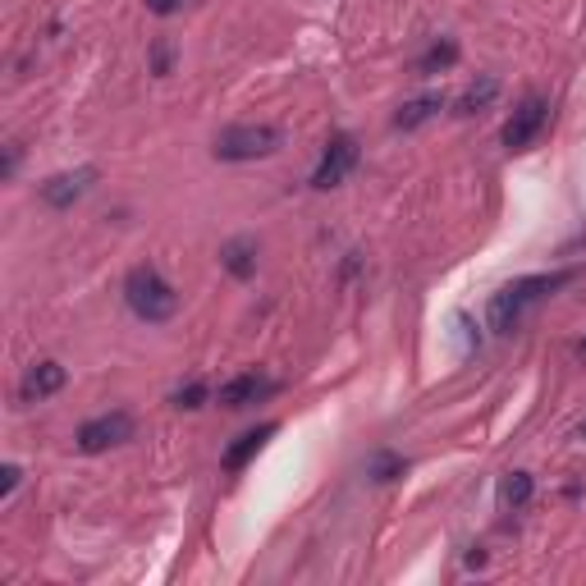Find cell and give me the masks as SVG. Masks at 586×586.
Instances as JSON below:
<instances>
[{"mask_svg": "<svg viewBox=\"0 0 586 586\" xmlns=\"http://www.w3.org/2000/svg\"><path fill=\"white\" fill-rule=\"evenodd\" d=\"M124 303H129V312L138 316V321H147V326H161V321H170L174 312H179V293H174V284L165 280L156 266H133L129 275H124Z\"/></svg>", "mask_w": 586, "mask_h": 586, "instance_id": "cell-1", "label": "cell"}, {"mask_svg": "<svg viewBox=\"0 0 586 586\" xmlns=\"http://www.w3.org/2000/svg\"><path fill=\"white\" fill-rule=\"evenodd\" d=\"M559 284H568V275H527V280H513L504 284L495 298H490V330H500V335H509L513 326L522 321V312L532 303H541L545 293H554Z\"/></svg>", "mask_w": 586, "mask_h": 586, "instance_id": "cell-2", "label": "cell"}, {"mask_svg": "<svg viewBox=\"0 0 586 586\" xmlns=\"http://www.w3.org/2000/svg\"><path fill=\"white\" fill-rule=\"evenodd\" d=\"M216 161H261V156L280 152V129L275 124H234L216 138Z\"/></svg>", "mask_w": 586, "mask_h": 586, "instance_id": "cell-3", "label": "cell"}, {"mask_svg": "<svg viewBox=\"0 0 586 586\" xmlns=\"http://www.w3.org/2000/svg\"><path fill=\"white\" fill-rule=\"evenodd\" d=\"M353 165H358V138H353V133H335V138L326 142V156H321L316 174H312V188H316V193L339 188L348 179V170H353Z\"/></svg>", "mask_w": 586, "mask_h": 586, "instance_id": "cell-4", "label": "cell"}, {"mask_svg": "<svg viewBox=\"0 0 586 586\" xmlns=\"http://www.w3.org/2000/svg\"><path fill=\"white\" fill-rule=\"evenodd\" d=\"M124 440H133V417L124 413V408L101 413V417L78 426V449H83V454H101V449H115V445H124Z\"/></svg>", "mask_w": 586, "mask_h": 586, "instance_id": "cell-5", "label": "cell"}, {"mask_svg": "<svg viewBox=\"0 0 586 586\" xmlns=\"http://www.w3.org/2000/svg\"><path fill=\"white\" fill-rule=\"evenodd\" d=\"M545 120H550V106H545V97H527L518 110L509 115V124H504V147L509 152H522V147H532L536 138H541Z\"/></svg>", "mask_w": 586, "mask_h": 586, "instance_id": "cell-6", "label": "cell"}, {"mask_svg": "<svg viewBox=\"0 0 586 586\" xmlns=\"http://www.w3.org/2000/svg\"><path fill=\"white\" fill-rule=\"evenodd\" d=\"M92 184H97V170H92V165L69 170V174H55V179H46V184H42V202H46V207H55V211H69Z\"/></svg>", "mask_w": 586, "mask_h": 586, "instance_id": "cell-7", "label": "cell"}, {"mask_svg": "<svg viewBox=\"0 0 586 586\" xmlns=\"http://www.w3.org/2000/svg\"><path fill=\"white\" fill-rule=\"evenodd\" d=\"M266 394H275V380L248 371V376H234L220 385V408H248V403L266 399Z\"/></svg>", "mask_w": 586, "mask_h": 586, "instance_id": "cell-8", "label": "cell"}, {"mask_svg": "<svg viewBox=\"0 0 586 586\" xmlns=\"http://www.w3.org/2000/svg\"><path fill=\"white\" fill-rule=\"evenodd\" d=\"M65 390V367L60 362H37V367H28V376H23L19 394L23 403H37V399H51V394Z\"/></svg>", "mask_w": 586, "mask_h": 586, "instance_id": "cell-9", "label": "cell"}, {"mask_svg": "<svg viewBox=\"0 0 586 586\" xmlns=\"http://www.w3.org/2000/svg\"><path fill=\"white\" fill-rule=\"evenodd\" d=\"M271 435H275V422H266V426H257V431L239 435V445H229L225 458H220V463H225V472H243V467H248L252 458L261 454V445H266Z\"/></svg>", "mask_w": 586, "mask_h": 586, "instance_id": "cell-10", "label": "cell"}, {"mask_svg": "<svg viewBox=\"0 0 586 586\" xmlns=\"http://www.w3.org/2000/svg\"><path fill=\"white\" fill-rule=\"evenodd\" d=\"M532 495H536V481H532V472H504L500 477V504L504 509H527L532 504Z\"/></svg>", "mask_w": 586, "mask_h": 586, "instance_id": "cell-11", "label": "cell"}, {"mask_svg": "<svg viewBox=\"0 0 586 586\" xmlns=\"http://www.w3.org/2000/svg\"><path fill=\"white\" fill-rule=\"evenodd\" d=\"M440 106H445V101H440V92H426V97L403 101L399 115H394V129H417V124H426Z\"/></svg>", "mask_w": 586, "mask_h": 586, "instance_id": "cell-12", "label": "cell"}, {"mask_svg": "<svg viewBox=\"0 0 586 586\" xmlns=\"http://www.w3.org/2000/svg\"><path fill=\"white\" fill-rule=\"evenodd\" d=\"M495 92H500V78H490V74H481L477 83L467 87L463 97L454 101V115H477V110H486L490 101H495Z\"/></svg>", "mask_w": 586, "mask_h": 586, "instance_id": "cell-13", "label": "cell"}, {"mask_svg": "<svg viewBox=\"0 0 586 586\" xmlns=\"http://www.w3.org/2000/svg\"><path fill=\"white\" fill-rule=\"evenodd\" d=\"M220 261L229 266V275H239V280H248L252 271H257V243L252 239H234L220 248Z\"/></svg>", "mask_w": 586, "mask_h": 586, "instance_id": "cell-14", "label": "cell"}, {"mask_svg": "<svg viewBox=\"0 0 586 586\" xmlns=\"http://www.w3.org/2000/svg\"><path fill=\"white\" fill-rule=\"evenodd\" d=\"M454 60H458V46L445 37V42H435L431 51L422 55V65H417V69H422V74H440V69H449Z\"/></svg>", "mask_w": 586, "mask_h": 586, "instance_id": "cell-15", "label": "cell"}, {"mask_svg": "<svg viewBox=\"0 0 586 586\" xmlns=\"http://www.w3.org/2000/svg\"><path fill=\"white\" fill-rule=\"evenodd\" d=\"M202 399H207V385H202V380H188L184 390H174V408H197Z\"/></svg>", "mask_w": 586, "mask_h": 586, "instance_id": "cell-16", "label": "cell"}, {"mask_svg": "<svg viewBox=\"0 0 586 586\" xmlns=\"http://www.w3.org/2000/svg\"><path fill=\"white\" fill-rule=\"evenodd\" d=\"M399 467H403V463H399L394 454H380L376 463H371V477H376V481H390L394 472H399Z\"/></svg>", "mask_w": 586, "mask_h": 586, "instance_id": "cell-17", "label": "cell"}, {"mask_svg": "<svg viewBox=\"0 0 586 586\" xmlns=\"http://www.w3.org/2000/svg\"><path fill=\"white\" fill-rule=\"evenodd\" d=\"M14 486H19V467L5 463V467H0V500H10Z\"/></svg>", "mask_w": 586, "mask_h": 586, "instance_id": "cell-18", "label": "cell"}, {"mask_svg": "<svg viewBox=\"0 0 586 586\" xmlns=\"http://www.w3.org/2000/svg\"><path fill=\"white\" fill-rule=\"evenodd\" d=\"M147 10H152V14H161V19H170V14H179V10H184V0H147Z\"/></svg>", "mask_w": 586, "mask_h": 586, "instance_id": "cell-19", "label": "cell"}, {"mask_svg": "<svg viewBox=\"0 0 586 586\" xmlns=\"http://www.w3.org/2000/svg\"><path fill=\"white\" fill-rule=\"evenodd\" d=\"M165 69H170V51H165V46H156V74H165Z\"/></svg>", "mask_w": 586, "mask_h": 586, "instance_id": "cell-20", "label": "cell"}, {"mask_svg": "<svg viewBox=\"0 0 586 586\" xmlns=\"http://www.w3.org/2000/svg\"><path fill=\"white\" fill-rule=\"evenodd\" d=\"M582 353H586V339H582Z\"/></svg>", "mask_w": 586, "mask_h": 586, "instance_id": "cell-21", "label": "cell"}, {"mask_svg": "<svg viewBox=\"0 0 586 586\" xmlns=\"http://www.w3.org/2000/svg\"><path fill=\"white\" fill-rule=\"evenodd\" d=\"M582 435H586V426H582Z\"/></svg>", "mask_w": 586, "mask_h": 586, "instance_id": "cell-22", "label": "cell"}]
</instances>
